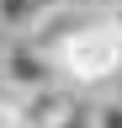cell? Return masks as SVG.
<instances>
[{"mask_svg": "<svg viewBox=\"0 0 122 128\" xmlns=\"http://www.w3.org/2000/svg\"><path fill=\"white\" fill-rule=\"evenodd\" d=\"M90 123H96V128H122V96H112V102H101V107H90Z\"/></svg>", "mask_w": 122, "mask_h": 128, "instance_id": "obj_5", "label": "cell"}, {"mask_svg": "<svg viewBox=\"0 0 122 128\" xmlns=\"http://www.w3.org/2000/svg\"><path fill=\"white\" fill-rule=\"evenodd\" d=\"M0 128H21V112H16V96L0 91Z\"/></svg>", "mask_w": 122, "mask_h": 128, "instance_id": "obj_8", "label": "cell"}, {"mask_svg": "<svg viewBox=\"0 0 122 128\" xmlns=\"http://www.w3.org/2000/svg\"><path fill=\"white\" fill-rule=\"evenodd\" d=\"M53 70L74 86H106L122 75V16H90L53 48Z\"/></svg>", "mask_w": 122, "mask_h": 128, "instance_id": "obj_1", "label": "cell"}, {"mask_svg": "<svg viewBox=\"0 0 122 128\" xmlns=\"http://www.w3.org/2000/svg\"><path fill=\"white\" fill-rule=\"evenodd\" d=\"M42 86H58L53 59L42 48H32L27 38H11L0 48V91L5 96H27V91H42Z\"/></svg>", "mask_w": 122, "mask_h": 128, "instance_id": "obj_2", "label": "cell"}, {"mask_svg": "<svg viewBox=\"0 0 122 128\" xmlns=\"http://www.w3.org/2000/svg\"><path fill=\"white\" fill-rule=\"evenodd\" d=\"M80 102L74 91H64V86H42V91H27V96H16V112H21V128H53L64 112Z\"/></svg>", "mask_w": 122, "mask_h": 128, "instance_id": "obj_3", "label": "cell"}, {"mask_svg": "<svg viewBox=\"0 0 122 128\" xmlns=\"http://www.w3.org/2000/svg\"><path fill=\"white\" fill-rule=\"evenodd\" d=\"M37 16H42V0H0V27L11 38H27V27Z\"/></svg>", "mask_w": 122, "mask_h": 128, "instance_id": "obj_4", "label": "cell"}, {"mask_svg": "<svg viewBox=\"0 0 122 128\" xmlns=\"http://www.w3.org/2000/svg\"><path fill=\"white\" fill-rule=\"evenodd\" d=\"M53 128H96V123H90V102H74V107H69Z\"/></svg>", "mask_w": 122, "mask_h": 128, "instance_id": "obj_6", "label": "cell"}, {"mask_svg": "<svg viewBox=\"0 0 122 128\" xmlns=\"http://www.w3.org/2000/svg\"><path fill=\"white\" fill-rule=\"evenodd\" d=\"M69 6H80L90 16H122V0H69Z\"/></svg>", "mask_w": 122, "mask_h": 128, "instance_id": "obj_7", "label": "cell"}]
</instances>
